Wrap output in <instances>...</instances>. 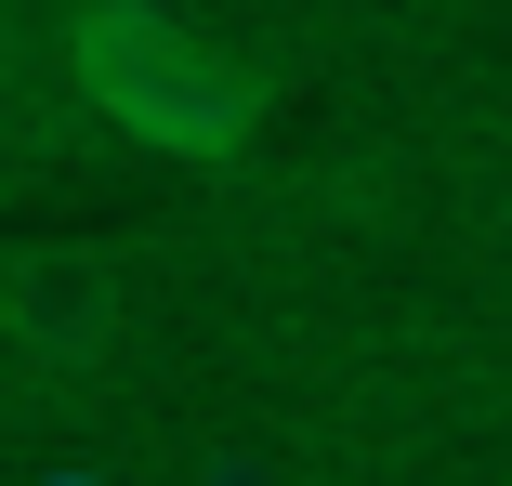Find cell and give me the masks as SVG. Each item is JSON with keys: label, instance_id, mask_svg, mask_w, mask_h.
<instances>
[{"label": "cell", "instance_id": "cell-2", "mask_svg": "<svg viewBox=\"0 0 512 486\" xmlns=\"http://www.w3.org/2000/svg\"><path fill=\"white\" fill-rule=\"evenodd\" d=\"M14 303H27L14 329H27L40 355H79L92 329H106V276H92V263H66V276H14Z\"/></svg>", "mask_w": 512, "mask_h": 486}, {"label": "cell", "instance_id": "cell-1", "mask_svg": "<svg viewBox=\"0 0 512 486\" xmlns=\"http://www.w3.org/2000/svg\"><path fill=\"white\" fill-rule=\"evenodd\" d=\"M66 66H79V92L106 119H132L171 158H224L263 119V66L211 53L184 14H158V0H92V14L66 27Z\"/></svg>", "mask_w": 512, "mask_h": 486}]
</instances>
